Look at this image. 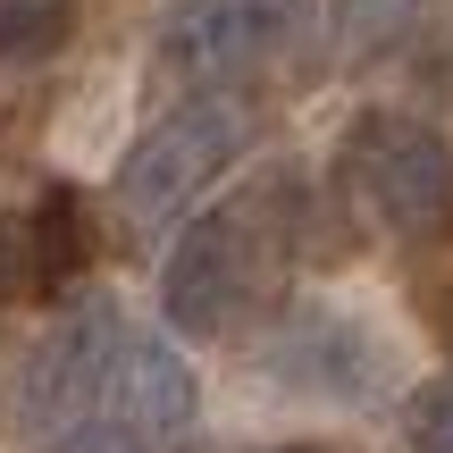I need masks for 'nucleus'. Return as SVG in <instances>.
<instances>
[{
  "label": "nucleus",
  "mask_w": 453,
  "mask_h": 453,
  "mask_svg": "<svg viewBox=\"0 0 453 453\" xmlns=\"http://www.w3.org/2000/svg\"><path fill=\"white\" fill-rule=\"evenodd\" d=\"M303 177L269 168L260 185H243L235 202L202 211L168 243L160 269V311L177 336H243L269 319V303L286 294L294 243H303Z\"/></svg>",
  "instance_id": "f257e3e1"
},
{
  "label": "nucleus",
  "mask_w": 453,
  "mask_h": 453,
  "mask_svg": "<svg viewBox=\"0 0 453 453\" xmlns=\"http://www.w3.org/2000/svg\"><path fill=\"white\" fill-rule=\"evenodd\" d=\"M336 185L370 226L428 235L453 219V143L403 110H361L336 134Z\"/></svg>",
  "instance_id": "f03ea898"
},
{
  "label": "nucleus",
  "mask_w": 453,
  "mask_h": 453,
  "mask_svg": "<svg viewBox=\"0 0 453 453\" xmlns=\"http://www.w3.org/2000/svg\"><path fill=\"white\" fill-rule=\"evenodd\" d=\"M252 127H260V110L243 93H202V101H185V110H168L160 127H143V143H134L127 168H118V211H127L134 226L185 219L226 168L243 160Z\"/></svg>",
  "instance_id": "7ed1b4c3"
},
{
  "label": "nucleus",
  "mask_w": 453,
  "mask_h": 453,
  "mask_svg": "<svg viewBox=\"0 0 453 453\" xmlns=\"http://www.w3.org/2000/svg\"><path fill=\"white\" fill-rule=\"evenodd\" d=\"M311 0H168L151 59L177 84H226L252 76L269 50H286V34L303 26Z\"/></svg>",
  "instance_id": "20e7f679"
},
{
  "label": "nucleus",
  "mask_w": 453,
  "mask_h": 453,
  "mask_svg": "<svg viewBox=\"0 0 453 453\" xmlns=\"http://www.w3.org/2000/svg\"><path fill=\"white\" fill-rule=\"evenodd\" d=\"M260 361H269V378H277L286 395H319V403H370V395L395 378L378 327L353 319V311H336V303L286 311Z\"/></svg>",
  "instance_id": "39448f33"
},
{
  "label": "nucleus",
  "mask_w": 453,
  "mask_h": 453,
  "mask_svg": "<svg viewBox=\"0 0 453 453\" xmlns=\"http://www.w3.org/2000/svg\"><path fill=\"white\" fill-rule=\"evenodd\" d=\"M118 336H127V319H118L110 303L76 311L67 327H50V336L34 344V361H26V420L50 428V420H84V411H101Z\"/></svg>",
  "instance_id": "423d86ee"
},
{
  "label": "nucleus",
  "mask_w": 453,
  "mask_h": 453,
  "mask_svg": "<svg viewBox=\"0 0 453 453\" xmlns=\"http://www.w3.org/2000/svg\"><path fill=\"white\" fill-rule=\"evenodd\" d=\"M101 411L134 420L143 437H185V428L202 420V387H194V370H185V353H168V336H118Z\"/></svg>",
  "instance_id": "0eeeda50"
},
{
  "label": "nucleus",
  "mask_w": 453,
  "mask_h": 453,
  "mask_svg": "<svg viewBox=\"0 0 453 453\" xmlns=\"http://www.w3.org/2000/svg\"><path fill=\"white\" fill-rule=\"evenodd\" d=\"M26 260H34V286H59V277L84 269V202L67 185H50L26 211Z\"/></svg>",
  "instance_id": "6e6552de"
},
{
  "label": "nucleus",
  "mask_w": 453,
  "mask_h": 453,
  "mask_svg": "<svg viewBox=\"0 0 453 453\" xmlns=\"http://www.w3.org/2000/svg\"><path fill=\"white\" fill-rule=\"evenodd\" d=\"M76 42V0H0V67H42Z\"/></svg>",
  "instance_id": "1a4fd4ad"
},
{
  "label": "nucleus",
  "mask_w": 453,
  "mask_h": 453,
  "mask_svg": "<svg viewBox=\"0 0 453 453\" xmlns=\"http://www.w3.org/2000/svg\"><path fill=\"white\" fill-rule=\"evenodd\" d=\"M403 445H411V453H453V370L428 378V387H411V403H403Z\"/></svg>",
  "instance_id": "9d476101"
},
{
  "label": "nucleus",
  "mask_w": 453,
  "mask_h": 453,
  "mask_svg": "<svg viewBox=\"0 0 453 453\" xmlns=\"http://www.w3.org/2000/svg\"><path fill=\"white\" fill-rule=\"evenodd\" d=\"M437 243H420V269H411V294H420V311L453 336V219L445 226H428Z\"/></svg>",
  "instance_id": "9b49d317"
},
{
  "label": "nucleus",
  "mask_w": 453,
  "mask_h": 453,
  "mask_svg": "<svg viewBox=\"0 0 453 453\" xmlns=\"http://www.w3.org/2000/svg\"><path fill=\"white\" fill-rule=\"evenodd\" d=\"M42 453H151V437L134 420H118V411H84V420H67Z\"/></svg>",
  "instance_id": "f8f14e48"
},
{
  "label": "nucleus",
  "mask_w": 453,
  "mask_h": 453,
  "mask_svg": "<svg viewBox=\"0 0 453 453\" xmlns=\"http://www.w3.org/2000/svg\"><path fill=\"white\" fill-rule=\"evenodd\" d=\"M411 26V0H353L344 9V50H387Z\"/></svg>",
  "instance_id": "ddd939ff"
},
{
  "label": "nucleus",
  "mask_w": 453,
  "mask_h": 453,
  "mask_svg": "<svg viewBox=\"0 0 453 453\" xmlns=\"http://www.w3.org/2000/svg\"><path fill=\"white\" fill-rule=\"evenodd\" d=\"M34 286V260H26V211H0V303Z\"/></svg>",
  "instance_id": "4468645a"
},
{
  "label": "nucleus",
  "mask_w": 453,
  "mask_h": 453,
  "mask_svg": "<svg viewBox=\"0 0 453 453\" xmlns=\"http://www.w3.org/2000/svg\"><path fill=\"white\" fill-rule=\"evenodd\" d=\"M277 453H336V445H277Z\"/></svg>",
  "instance_id": "2eb2a0df"
}]
</instances>
